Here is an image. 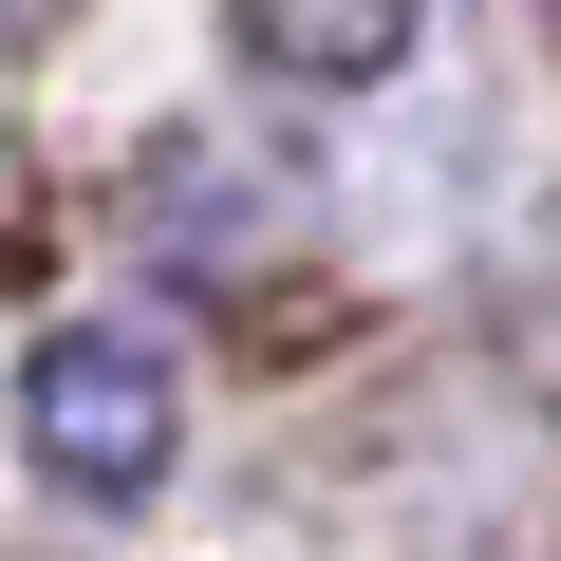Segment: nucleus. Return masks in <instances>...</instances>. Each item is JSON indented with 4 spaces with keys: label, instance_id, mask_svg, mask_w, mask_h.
<instances>
[{
    "label": "nucleus",
    "instance_id": "7ed1b4c3",
    "mask_svg": "<svg viewBox=\"0 0 561 561\" xmlns=\"http://www.w3.org/2000/svg\"><path fill=\"white\" fill-rule=\"evenodd\" d=\"M38 20H57V0H0V38H38Z\"/></svg>",
    "mask_w": 561,
    "mask_h": 561
},
{
    "label": "nucleus",
    "instance_id": "f257e3e1",
    "mask_svg": "<svg viewBox=\"0 0 561 561\" xmlns=\"http://www.w3.org/2000/svg\"><path fill=\"white\" fill-rule=\"evenodd\" d=\"M169 431H187V393H169V356H150L131 319H57V337L20 356V449H38V486L150 505V486H169Z\"/></svg>",
    "mask_w": 561,
    "mask_h": 561
},
{
    "label": "nucleus",
    "instance_id": "f03ea898",
    "mask_svg": "<svg viewBox=\"0 0 561 561\" xmlns=\"http://www.w3.org/2000/svg\"><path fill=\"white\" fill-rule=\"evenodd\" d=\"M412 20H431V0H225V38L262 76H300V94H375L412 57Z\"/></svg>",
    "mask_w": 561,
    "mask_h": 561
}]
</instances>
